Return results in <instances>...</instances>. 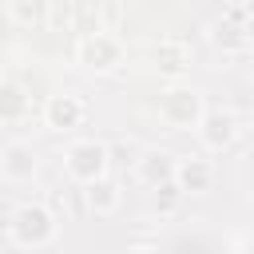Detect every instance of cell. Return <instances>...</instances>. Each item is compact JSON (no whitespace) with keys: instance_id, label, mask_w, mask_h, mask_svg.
I'll list each match as a JSON object with an SVG mask.
<instances>
[{"instance_id":"9a60e30c","label":"cell","mask_w":254,"mask_h":254,"mask_svg":"<svg viewBox=\"0 0 254 254\" xmlns=\"http://www.w3.org/2000/svg\"><path fill=\"white\" fill-rule=\"evenodd\" d=\"M20 111H24V95H20V87H4V123H16L20 119Z\"/></svg>"},{"instance_id":"5b68a950","label":"cell","mask_w":254,"mask_h":254,"mask_svg":"<svg viewBox=\"0 0 254 254\" xmlns=\"http://www.w3.org/2000/svg\"><path fill=\"white\" fill-rule=\"evenodd\" d=\"M238 135H242V119L230 107H206V115L198 123V139L206 151H226L238 143Z\"/></svg>"},{"instance_id":"5bb4252c","label":"cell","mask_w":254,"mask_h":254,"mask_svg":"<svg viewBox=\"0 0 254 254\" xmlns=\"http://www.w3.org/2000/svg\"><path fill=\"white\" fill-rule=\"evenodd\" d=\"M155 190V210L159 214H175L179 210V202H183V187H179V179H171V183H159V187H151Z\"/></svg>"},{"instance_id":"9c48e42d","label":"cell","mask_w":254,"mask_h":254,"mask_svg":"<svg viewBox=\"0 0 254 254\" xmlns=\"http://www.w3.org/2000/svg\"><path fill=\"white\" fill-rule=\"evenodd\" d=\"M179 171V155L171 151H143L135 159V175L147 183V187H159V183H171Z\"/></svg>"},{"instance_id":"7c38bea8","label":"cell","mask_w":254,"mask_h":254,"mask_svg":"<svg viewBox=\"0 0 254 254\" xmlns=\"http://www.w3.org/2000/svg\"><path fill=\"white\" fill-rule=\"evenodd\" d=\"M190 67V48L187 44H179V40H163L159 48H155V71H163V75H183Z\"/></svg>"},{"instance_id":"30bf717a","label":"cell","mask_w":254,"mask_h":254,"mask_svg":"<svg viewBox=\"0 0 254 254\" xmlns=\"http://www.w3.org/2000/svg\"><path fill=\"white\" fill-rule=\"evenodd\" d=\"M210 40H214V48H218V52H226V56H234V52H246V48H250V32H246V20H242L238 12L222 16V20L214 24Z\"/></svg>"},{"instance_id":"4fadbf2b","label":"cell","mask_w":254,"mask_h":254,"mask_svg":"<svg viewBox=\"0 0 254 254\" xmlns=\"http://www.w3.org/2000/svg\"><path fill=\"white\" fill-rule=\"evenodd\" d=\"M52 12V0H8V16L20 28H44Z\"/></svg>"},{"instance_id":"277c9868","label":"cell","mask_w":254,"mask_h":254,"mask_svg":"<svg viewBox=\"0 0 254 254\" xmlns=\"http://www.w3.org/2000/svg\"><path fill=\"white\" fill-rule=\"evenodd\" d=\"M79 64H83L87 71H95V75L115 71V67L123 64V44H119V36H111V32H87V36L79 40Z\"/></svg>"},{"instance_id":"3957f363","label":"cell","mask_w":254,"mask_h":254,"mask_svg":"<svg viewBox=\"0 0 254 254\" xmlns=\"http://www.w3.org/2000/svg\"><path fill=\"white\" fill-rule=\"evenodd\" d=\"M107 167H111V147L99 143V139H75V143L64 151V171H67L75 183L103 179Z\"/></svg>"},{"instance_id":"ba28073f","label":"cell","mask_w":254,"mask_h":254,"mask_svg":"<svg viewBox=\"0 0 254 254\" xmlns=\"http://www.w3.org/2000/svg\"><path fill=\"white\" fill-rule=\"evenodd\" d=\"M175 179H179V187H183L187 194H206V190L214 187V163L202 159V155H183Z\"/></svg>"},{"instance_id":"7a4b0ae2","label":"cell","mask_w":254,"mask_h":254,"mask_svg":"<svg viewBox=\"0 0 254 254\" xmlns=\"http://www.w3.org/2000/svg\"><path fill=\"white\" fill-rule=\"evenodd\" d=\"M202 115H206V103H202V95L194 87H171L159 99V119L171 131H198Z\"/></svg>"},{"instance_id":"52a82bcc","label":"cell","mask_w":254,"mask_h":254,"mask_svg":"<svg viewBox=\"0 0 254 254\" xmlns=\"http://www.w3.org/2000/svg\"><path fill=\"white\" fill-rule=\"evenodd\" d=\"M0 175L8 183H32V175H36V151H32V143L8 139L4 151H0Z\"/></svg>"},{"instance_id":"2e32d148","label":"cell","mask_w":254,"mask_h":254,"mask_svg":"<svg viewBox=\"0 0 254 254\" xmlns=\"http://www.w3.org/2000/svg\"><path fill=\"white\" fill-rule=\"evenodd\" d=\"M230 4H242V0H230Z\"/></svg>"},{"instance_id":"8fae6325","label":"cell","mask_w":254,"mask_h":254,"mask_svg":"<svg viewBox=\"0 0 254 254\" xmlns=\"http://www.w3.org/2000/svg\"><path fill=\"white\" fill-rule=\"evenodd\" d=\"M83 198H87V210H91V214H115L123 194H119V183H111V179L103 175V179L83 183Z\"/></svg>"},{"instance_id":"8992f818","label":"cell","mask_w":254,"mask_h":254,"mask_svg":"<svg viewBox=\"0 0 254 254\" xmlns=\"http://www.w3.org/2000/svg\"><path fill=\"white\" fill-rule=\"evenodd\" d=\"M83 119H87V103L79 95H67V91L48 95V103H44V127L48 131H75V127H83Z\"/></svg>"},{"instance_id":"6da1fadb","label":"cell","mask_w":254,"mask_h":254,"mask_svg":"<svg viewBox=\"0 0 254 254\" xmlns=\"http://www.w3.org/2000/svg\"><path fill=\"white\" fill-rule=\"evenodd\" d=\"M56 234H60V218L44 202H24L8 218V242L20 250H44L56 242Z\"/></svg>"}]
</instances>
